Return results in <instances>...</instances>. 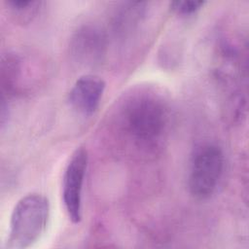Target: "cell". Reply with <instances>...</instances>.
I'll list each match as a JSON object with an SVG mask.
<instances>
[{
    "instance_id": "4",
    "label": "cell",
    "mask_w": 249,
    "mask_h": 249,
    "mask_svg": "<svg viewBox=\"0 0 249 249\" xmlns=\"http://www.w3.org/2000/svg\"><path fill=\"white\" fill-rule=\"evenodd\" d=\"M89 156L80 147L72 154L63 175L62 197L69 219L77 224L82 219V192L88 167Z\"/></svg>"
},
{
    "instance_id": "7",
    "label": "cell",
    "mask_w": 249,
    "mask_h": 249,
    "mask_svg": "<svg viewBox=\"0 0 249 249\" xmlns=\"http://www.w3.org/2000/svg\"><path fill=\"white\" fill-rule=\"evenodd\" d=\"M205 1L201 0H176L170 3V8L178 15L189 16L202 8Z\"/></svg>"
},
{
    "instance_id": "2",
    "label": "cell",
    "mask_w": 249,
    "mask_h": 249,
    "mask_svg": "<svg viewBox=\"0 0 249 249\" xmlns=\"http://www.w3.org/2000/svg\"><path fill=\"white\" fill-rule=\"evenodd\" d=\"M49 217L50 202L46 196L31 193L22 196L12 211L7 248L32 246L46 231Z\"/></svg>"
},
{
    "instance_id": "5",
    "label": "cell",
    "mask_w": 249,
    "mask_h": 249,
    "mask_svg": "<svg viewBox=\"0 0 249 249\" xmlns=\"http://www.w3.org/2000/svg\"><path fill=\"white\" fill-rule=\"evenodd\" d=\"M72 56L81 64L100 62L106 51V38L102 30L93 25H84L73 35L70 43Z\"/></svg>"
},
{
    "instance_id": "8",
    "label": "cell",
    "mask_w": 249,
    "mask_h": 249,
    "mask_svg": "<svg viewBox=\"0 0 249 249\" xmlns=\"http://www.w3.org/2000/svg\"><path fill=\"white\" fill-rule=\"evenodd\" d=\"M7 4L16 15L24 17L35 14L40 7V2L33 0H10Z\"/></svg>"
},
{
    "instance_id": "6",
    "label": "cell",
    "mask_w": 249,
    "mask_h": 249,
    "mask_svg": "<svg viewBox=\"0 0 249 249\" xmlns=\"http://www.w3.org/2000/svg\"><path fill=\"white\" fill-rule=\"evenodd\" d=\"M106 84L102 78L86 74L77 79L68 93L73 109L83 115H91L98 108Z\"/></svg>"
},
{
    "instance_id": "1",
    "label": "cell",
    "mask_w": 249,
    "mask_h": 249,
    "mask_svg": "<svg viewBox=\"0 0 249 249\" xmlns=\"http://www.w3.org/2000/svg\"><path fill=\"white\" fill-rule=\"evenodd\" d=\"M169 109L155 94L135 95L124 106L123 120L128 135L140 146L154 147L165 135L169 124Z\"/></svg>"
},
{
    "instance_id": "3",
    "label": "cell",
    "mask_w": 249,
    "mask_h": 249,
    "mask_svg": "<svg viewBox=\"0 0 249 249\" xmlns=\"http://www.w3.org/2000/svg\"><path fill=\"white\" fill-rule=\"evenodd\" d=\"M225 167L222 149L213 143L199 146L192 157L188 188L196 199H207L217 190Z\"/></svg>"
}]
</instances>
